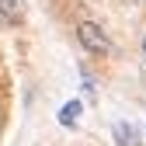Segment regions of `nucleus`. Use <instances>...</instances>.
I'll list each match as a JSON object with an SVG mask.
<instances>
[{"instance_id": "1", "label": "nucleus", "mask_w": 146, "mask_h": 146, "mask_svg": "<svg viewBox=\"0 0 146 146\" xmlns=\"http://www.w3.org/2000/svg\"><path fill=\"white\" fill-rule=\"evenodd\" d=\"M77 42L90 52V56H108L111 52V38H108V31L94 21H80L77 25Z\"/></svg>"}, {"instance_id": "2", "label": "nucleus", "mask_w": 146, "mask_h": 146, "mask_svg": "<svg viewBox=\"0 0 146 146\" xmlns=\"http://www.w3.org/2000/svg\"><path fill=\"white\" fill-rule=\"evenodd\" d=\"M0 25H7V28H21L25 25L21 0H0Z\"/></svg>"}, {"instance_id": "3", "label": "nucleus", "mask_w": 146, "mask_h": 146, "mask_svg": "<svg viewBox=\"0 0 146 146\" xmlns=\"http://www.w3.org/2000/svg\"><path fill=\"white\" fill-rule=\"evenodd\" d=\"M111 132H115L118 146H143V143H139V129H132L129 122H115V125H111Z\"/></svg>"}, {"instance_id": "4", "label": "nucleus", "mask_w": 146, "mask_h": 146, "mask_svg": "<svg viewBox=\"0 0 146 146\" xmlns=\"http://www.w3.org/2000/svg\"><path fill=\"white\" fill-rule=\"evenodd\" d=\"M143 56H146V38H143Z\"/></svg>"}, {"instance_id": "5", "label": "nucleus", "mask_w": 146, "mask_h": 146, "mask_svg": "<svg viewBox=\"0 0 146 146\" xmlns=\"http://www.w3.org/2000/svg\"><path fill=\"white\" fill-rule=\"evenodd\" d=\"M0 125H4V115H0Z\"/></svg>"}]
</instances>
